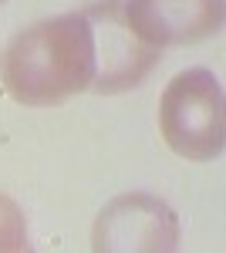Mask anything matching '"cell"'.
<instances>
[{
  "label": "cell",
  "mask_w": 226,
  "mask_h": 253,
  "mask_svg": "<svg viewBox=\"0 0 226 253\" xmlns=\"http://www.w3.org/2000/svg\"><path fill=\"white\" fill-rule=\"evenodd\" d=\"M94 27L85 10L57 14L17 31L0 54L3 91L17 105L44 108L94 84Z\"/></svg>",
  "instance_id": "1"
},
{
  "label": "cell",
  "mask_w": 226,
  "mask_h": 253,
  "mask_svg": "<svg viewBox=\"0 0 226 253\" xmlns=\"http://www.w3.org/2000/svg\"><path fill=\"white\" fill-rule=\"evenodd\" d=\"M159 132L186 162H213L226 145V101L220 78L206 68H186L159 98Z\"/></svg>",
  "instance_id": "2"
},
{
  "label": "cell",
  "mask_w": 226,
  "mask_h": 253,
  "mask_svg": "<svg viewBox=\"0 0 226 253\" xmlns=\"http://www.w3.org/2000/svg\"><path fill=\"white\" fill-rule=\"evenodd\" d=\"M179 216L152 193H122L98 213L91 247L98 253H172L179 247Z\"/></svg>",
  "instance_id": "3"
},
{
  "label": "cell",
  "mask_w": 226,
  "mask_h": 253,
  "mask_svg": "<svg viewBox=\"0 0 226 253\" xmlns=\"http://www.w3.org/2000/svg\"><path fill=\"white\" fill-rule=\"evenodd\" d=\"M223 0H122L129 34L155 51L209 38L223 27Z\"/></svg>",
  "instance_id": "4"
},
{
  "label": "cell",
  "mask_w": 226,
  "mask_h": 253,
  "mask_svg": "<svg viewBox=\"0 0 226 253\" xmlns=\"http://www.w3.org/2000/svg\"><path fill=\"white\" fill-rule=\"evenodd\" d=\"M85 14L94 27V58H98L91 91L112 95V91L138 84L159 61V51L129 34L122 20V0H98L85 7Z\"/></svg>",
  "instance_id": "5"
},
{
  "label": "cell",
  "mask_w": 226,
  "mask_h": 253,
  "mask_svg": "<svg viewBox=\"0 0 226 253\" xmlns=\"http://www.w3.org/2000/svg\"><path fill=\"white\" fill-rule=\"evenodd\" d=\"M27 250V219L10 196L0 193V253Z\"/></svg>",
  "instance_id": "6"
},
{
  "label": "cell",
  "mask_w": 226,
  "mask_h": 253,
  "mask_svg": "<svg viewBox=\"0 0 226 253\" xmlns=\"http://www.w3.org/2000/svg\"><path fill=\"white\" fill-rule=\"evenodd\" d=\"M0 3H3V0H0Z\"/></svg>",
  "instance_id": "7"
}]
</instances>
